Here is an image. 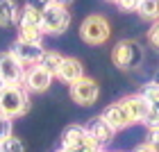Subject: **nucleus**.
<instances>
[{
	"mask_svg": "<svg viewBox=\"0 0 159 152\" xmlns=\"http://www.w3.org/2000/svg\"><path fill=\"white\" fill-rule=\"evenodd\" d=\"M120 105L125 107V111H127V116H129V120H132V125H134V123H143V120H146V116H148V111L152 109L150 102L141 96V93L123 98Z\"/></svg>",
	"mask_w": 159,
	"mask_h": 152,
	"instance_id": "8",
	"label": "nucleus"
},
{
	"mask_svg": "<svg viewBox=\"0 0 159 152\" xmlns=\"http://www.w3.org/2000/svg\"><path fill=\"white\" fill-rule=\"evenodd\" d=\"M46 5H57V2H61V0H43Z\"/></svg>",
	"mask_w": 159,
	"mask_h": 152,
	"instance_id": "29",
	"label": "nucleus"
},
{
	"mask_svg": "<svg viewBox=\"0 0 159 152\" xmlns=\"http://www.w3.org/2000/svg\"><path fill=\"white\" fill-rule=\"evenodd\" d=\"M82 77H84V66H82V61L73 59V57H66L64 64H61V68H59V73H57V79H61L64 84H70V86H73V84L80 82Z\"/></svg>",
	"mask_w": 159,
	"mask_h": 152,
	"instance_id": "11",
	"label": "nucleus"
},
{
	"mask_svg": "<svg viewBox=\"0 0 159 152\" xmlns=\"http://www.w3.org/2000/svg\"><path fill=\"white\" fill-rule=\"evenodd\" d=\"M141 96L146 98L148 102H150V107H152V109L159 114V86H157V84H152V82L146 84V86L141 89Z\"/></svg>",
	"mask_w": 159,
	"mask_h": 152,
	"instance_id": "19",
	"label": "nucleus"
},
{
	"mask_svg": "<svg viewBox=\"0 0 159 152\" xmlns=\"http://www.w3.org/2000/svg\"><path fill=\"white\" fill-rule=\"evenodd\" d=\"M41 23H43V14L41 11H34V9H30V7H23L16 27H39L41 30Z\"/></svg>",
	"mask_w": 159,
	"mask_h": 152,
	"instance_id": "16",
	"label": "nucleus"
},
{
	"mask_svg": "<svg viewBox=\"0 0 159 152\" xmlns=\"http://www.w3.org/2000/svg\"><path fill=\"white\" fill-rule=\"evenodd\" d=\"M18 41H25V43H39L43 41V30L39 27H18Z\"/></svg>",
	"mask_w": 159,
	"mask_h": 152,
	"instance_id": "18",
	"label": "nucleus"
},
{
	"mask_svg": "<svg viewBox=\"0 0 159 152\" xmlns=\"http://www.w3.org/2000/svg\"><path fill=\"white\" fill-rule=\"evenodd\" d=\"M136 14L146 20H152V23L159 20V0H141Z\"/></svg>",
	"mask_w": 159,
	"mask_h": 152,
	"instance_id": "17",
	"label": "nucleus"
},
{
	"mask_svg": "<svg viewBox=\"0 0 159 152\" xmlns=\"http://www.w3.org/2000/svg\"><path fill=\"white\" fill-rule=\"evenodd\" d=\"M134 152H157V150L150 145V143H141V145H136V148H134Z\"/></svg>",
	"mask_w": 159,
	"mask_h": 152,
	"instance_id": "27",
	"label": "nucleus"
},
{
	"mask_svg": "<svg viewBox=\"0 0 159 152\" xmlns=\"http://www.w3.org/2000/svg\"><path fill=\"white\" fill-rule=\"evenodd\" d=\"M109 2H118V0H109Z\"/></svg>",
	"mask_w": 159,
	"mask_h": 152,
	"instance_id": "33",
	"label": "nucleus"
},
{
	"mask_svg": "<svg viewBox=\"0 0 159 152\" xmlns=\"http://www.w3.org/2000/svg\"><path fill=\"white\" fill-rule=\"evenodd\" d=\"M2 152H25V145L20 143V139L9 136L7 141H2Z\"/></svg>",
	"mask_w": 159,
	"mask_h": 152,
	"instance_id": "20",
	"label": "nucleus"
},
{
	"mask_svg": "<svg viewBox=\"0 0 159 152\" xmlns=\"http://www.w3.org/2000/svg\"><path fill=\"white\" fill-rule=\"evenodd\" d=\"M25 7H30V9H34V11H46V2H43V0H25Z\"/></svg>",
	"mask_w": 159,
	"mask_h": 152,
	"instance_id": "25",
	"label": "nucleus"
},
{
	"mask_svg": "<svg viewBox=\"0 0 159 152\" xmlns=\"http://www.w3.org/2000/svg\"><path fill=\"white\" fill-rule=\"evenodd\" d=\"M100 96V86L96 79L91 77H82L80 82H75L73 86H70V98H73V102L82 105V107H89L98 100Z\"/></svg>",
	"mask_w": 159,
	"mask_h": 152,
	"instance_id": "6",
	"label": "nucleus"
},
{
	"mask_svg": "<svg viewBox=\"0 0 159 152\" xmlns=\"http://www.w3.org/2000/svg\"><path fill=\"white\" fill-rule=\"evenodd\" d=\"M5 86H7V84L2 82V79H0V91H2V89H5Z\"/></svg>",
	"mask_w": 159,
	"mask_h": 152,
	"instance_id": "30",
	"label": "nucleus"
},
{
	"mask_svg": "<svg viewBox=\"0 0 159 152\" xmlns=\"http://www.w3.org/2000/svg\"><path fill=\"white\" fill-rule=\"evenodd\" d=\"M68 23H70V11L64 2L48 5L46 11H43L41 30H43V34H61L68 30Z\"/></svg>",
	"mask_w": 159,
	"mask_h": 152,
	"instance_id": "4",
	"label": "nucleus"
},
{
	"mask_svg": "<svg viewBox=\"0 0 159 152\" xmlns=\"http://www.w3.org/2000/svg\"><path fill=\"white\" fill-rule=\"evenodd\" d=\"M86 129H89V134L96 136V139L102 143V145H105V143H109V141L114 139V134H116V132L111 129V125L102 118V116H96V118H91L89 125H86Z\"/></svg>",
	"mask_w": 159,
	"mask_h": 152,
	"instance_id": "12",
	"label": "nucleus"
},
{
	"mask_svg": "<svg viewBox=\"0 0 159 152\" xmlns=\"http://www.w3.org/2000/svg\"><path fill=\"white\" fill-rule=\"evenodd\" d=\"M143 125H146L148 129H159V114L155 109H150L148 116H146V120H143Z\"/></svg>",
	"mask_w": 159,
	"mask_h": 152,
	"instance_id": "23",
	"label": "nucleus"
},
{
	"mask_svg": "<svg viewBox=\"0 0 159 152\" xmlns=\"http://www.w3.org/2000/svg\"><path fill=\"white\" fill-rule=\"evenodd\" d=\"M9 50L20 59L23 66H37L39 59H41V55L46 52L39 43H25V41H18V39H16V43H14Z\"/></svg>",
	"mask_w": 159,
	"mask_h": 152,
	"instance_id": "9",
	"label": "nucleus"
},
{
	"mask_svg": "<svg viewBox=\"0 0 159 152\" xmlns=\"http://www.w3.org/2000/svg\"><path fill=\"white\" fill-rule=\"evenodd\" d=\"M148 143L159 152V129H150V139H148Z\"/></svg>",
	"mask_w": 159,
	"mask_h": 152,
	"instance_id": "26",
	"label": "nucleus"
},
{
	"mask_svg": "<svg viewBox=\"0 0 159 152\" xmlns=\"http://www.w3.org/2000/svg\"><path fill=\"white\" fill-rule=\"evenodd\" d=\"M148 43H150V48H155L159 52V20H155V23L150 25V30H148Z\"/></svg>",
	"mask_w": 159,
	"mask_h": 152,
	"instance_id": "22",
	"label": "nucleus"
},
{
	"mask_svg": "<svg viewBox=\"0 0 159 152\" xmlns=\"http://www.w3.org/2000/svg\"><path fill=\"white\" fill-rule=\"evenodd\" d=\"M64 59H66L64 55L55 52V50H46V52L41 55V59H39L37 66H41L43 70H48L50 75H55V77H57V73H59V68H61Z\"/></svg>",
	"mask_w": 159,
	"mask_h": 152,
	"instance_id": "15",
	"label": "nucleus"
},
{
	"mask_svg": "<svg viewBox=\"0 0 159 152\" xmlns=\"http://www.w3.org/2000/svg\"><path fill=\"white\" fill-rule=\"evenodd\" d=\"M0 152H2V143H0Z\"/></svg>",
	"mask_w": 159,
	"mask_h": 152,
	"instance_id": "32",
	"label": "nucleus"
},
{
	"mask_svg": "<svg viewBox=\"0 0 159 152\" xmlns=\"http://www.w3.org/2000/svg\"><path fill=\"white\" fill-rule=\"evenodd\" d=\"M30 107V98L23 84H7L0 91V114L9 116V118H18L23 116Z\"/></svg>",
	"mask_w": 159,
	"mask_h": 152,
	"instance_id": "1",
	"label": "nucleus"
},
{
	"mask_svg": "<svg viewBox=\"0 0 159 152\" xmlns=\"http://www.w3.org/2000/svg\"><path fill=\"white\" fill-rule=\"evenodd\" d=\"M9 136H14V134H11V118L0 114V143L7 141Z\"/></svg>",
	"mask_w": 159,
	"mask_h": 152,
	"instance_id": "21",
	"label": "nucleus"
},
{
	"mask_svg": "<svg viewBox=\"0 0 159 152\" xmlns=\"http://www.w3.org/2000/svg\"><path fill=\"white\" fill-rule=\"evenodd\" d=\"M100 116H102V118L111 125L114 132H120V129H125V127L132 125V120H129L125 107H123L120 102H114V105H109V107H105Z\"/></svg>",
	"mask_w": 159,
	"mask_h": 152,
	"instance_id": "10",
	"label": "nucleus"
},
{
	"mask_svg": "<svg viewBox=\"0 0 159 152\" xmlns=\"http://www.w3.org/2000/svg\"><path fill=\"white\" fill-rule=\"evenodd\" d=\"M18 16H20V9L14 0H0V27L18 25Z\"/></svg>",
	"mask_w": 159,
	"mask_h": 152,
	"instance_id": "14",
	"label": "nucleus"
},
{
	"mask_svg": "<svg viewBox=\"0 0 159 152\" xmlns=\"http://www.w3.org/2000/svg\"><path fill=\"white\" fill-rule=\"evenodd\" d=\"M59 152H61V150H59Z\"/></svg>",
	"mask_w": 159,
	"mask_h": 152,
	"instance_id": "34",
	"label": "nucleus"
},
{
	"mask_svg": "<svg viewBox=\"0 0 159 152\" xmlns=\"http://www.w3.org/2000/svg\"><path fill=\"white\" fill-rule=\"evenodd\" d=\"M152 84H157V86H159V70H157V73L152 75Z\"/></svg>",
	"mask_w": 159,
	"mask_h": 152,
	"instance_id": "28",
	"label": "nucleus"
},
{
	"mask_svg": "<svg viewBox=\"0 0 159 152\" xmlns=\"http://www.w3.org/2000/svg\"><path fill=\"white\" fill-rule=\"evenodd\" d=\"M52 77L48 70H43L41 66H30L25 70V79H23V86L27 91H34V93H43L50 89V84H52Z\"/></svg>",
	"mask_w": 159,
	"mask_h": 152,
	"instance_id": "7",
	"label": "nucleus"
},
{
	"mask_svg": "<svg viewBox=\"0 0 159 152\" xmlns=\"http://www.w3.org/2000/svg\"><path fill=\"white\" fill-rule=\"evenodd\" d=\"M111 61L120 70H132L143 64V48L136 41H118L111 50Z\"/></svg>",
	"mask_w": 159,
	"mask_h": 152,
	"instance_id": "2",
	"label": "nucleus"
},
{
	"mask_svg": "<svg viewBox=\"0 0 159 152\" xmlns=\"http://www.w3.org/2000/svg\"><path fill=\"white\" fill-rule=\"evenodd\" d=\"M111 34V27L107 23V18H102L100 14H91L82 20L80 25V37H82L84 43L89 46H102V43L109 39Z\"/></svg>",
	"mask_w": 159,
	"mask_h": 152,
	"instance_id": "3",
	"label": "nucleus"
},
{
	"mask_svg": "<svg viewBox=\"0 0 159 152\" xmlns=\"http://www.w3.org/2000/svg\"><path fill=\"white\" fill-rule=\"evenodd\" d=\"M25 66L20 64V59L11 50L0 52V79L5 84H23L25 79Z\"/></svg>",
	"mask_w": 159,
	"mask_h": 152,
	"instance_id": "5",
	"label": "nucleus"
},
{
	"mask_svg": "<svg viewBox=\"0 0 159 152\" xmlns=\"http://www.w3.org/2000/svg\"><path fill=\"white\" fill-rule=\"evenodd\" d=\"M61 2H64V5H68V2H73V0H61Z\"/></svg>",
	"mask_w": 159,
	"mask_h": 152,
	"instance_id": "31",
	"label": "nucleus"
},
{
	"mask_svg": "<svg viewBox=\"0 0 159 152\" xmlns=\"http://www.w3.org/2000/svg\"><path fill=\"white\" fill-rule=\"evenodd\" d=\"M139 2H141V0H118V9L120 11H136V9H139Z\"/></svg>",
	"mask_w": 159,
	"mask_h": 152,
	"instance_id": "24",
	"label": "nucleus"
},
{
	"mask_svg": "<svg viewBox=\"0 0 159 152\" xmlns=\"http://www.w3.org/2000/svg\"><path fill=\"white\" fill-rule=\"evenodd\" d=\"M86 136H89V129H86L84 125H68L66 129H64V134H61V148L64 150L77 148V145L84 143Z\"/></svg>",
	"mask_w": 159,
	"mask_h": 152,
	"instance_id": "13",
	"label": "nucleus"
}]
</instances>
